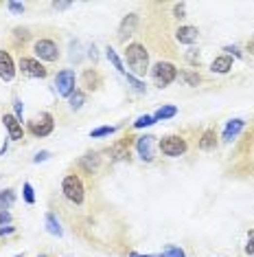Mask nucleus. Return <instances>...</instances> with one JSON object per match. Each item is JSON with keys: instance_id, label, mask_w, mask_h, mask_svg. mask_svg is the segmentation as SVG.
Segmentation results:
<instances>
[{"instance_id": "obj_1", "label": "nucleus", "mask_w": 254, "mask_h": 257, "mask_svg": "<svg viewBox=\"0 0 254 257\" xmlns=\"http://www.w3.org/2000/svg\"><path fill=\"white\" fill-rule=\"evenodd\" d=\"M125 59H127V66L131 68V75L134 77H145L149 73V53H147V49H145V44H140V42L127 44Z\"/></svg>"}, {"instance_id": "obj_2", "label": "nucleus", "mask_w": 254, "mask_h": 257, "mask_svg": "<svg viewBox=\"0 0 254 257\" xmlns=\"http://www.w3.org/2000/svg\"><path fill=\"white\" fill-rule=\"evenodd\" d=\"M61 194L68 202L73 204H83V198H86V189H83V182L77 174H68L61 182Z\"/></svg>"}, {"instance_id": "obj_3", "label": "nucleus", "mask_w": 254, "mask_h": 257, "mask_svg": "<svg viewBox=\"0 0 254 257\" xmlns=\"http://www.w3.org/2000/svg\"><path fill=\"white\" fill-rule=\"evenodd\" d=\"M151 79L158 88H166L169 84H173L178 79V68L171 62H158L151 66Z\"/></svg>"}, {"instance_id": "obj_4", "label": "nucleus", "mask_w": 254, "mask_h": 257, "mask_svg": "<svg viewBox=\"0 0 254 257\" xmlns=\"http://www.w3.org/2000/svg\"><path fill=\"white\" fill-rule=\"evenodd\" d=\"M26 130H29L33 137L37 138H44L48 137V134L55 130V121H53V115L51 112H42V115L37 117V119L29 121V125H26Z\"/></svg>"}, {"instance_id": "obj_5", "label": "nucleus", "mask_w": 254, "mask_h": 257, "mask_svg": "<svg viewBox=\"0 0 254 257\" xmlns=\"http://www.w3.org/2000/svg\"><path fill=\"white\" fill-rule=\"evenodd\" d=\"M33 53H35V58L44 59V62H57V58H59V46L53 40H48V38H39L33 44Z\"/></svg>"}, {"instance_id": "obj_6", "label": "nucleus", "mask_w": 254, "mask_h": 257, "mask_svg": "<svg viewBox=\"0 0 254 257\" xmlns=\"http://www.w3.org/2000/svg\"><path fill=\"white\" fill-rule=\"evenodd\" d=\"M160 152L164 156H169V158H178V156H182L186 152V141L180 134H169V137H164L160 141Z\"/></svg>"}, {"instance_id": "obj_7", "label": "nucleus", "mask_w": 254, "mask_h": 257, "mask_svg": "<svg viewBox=\"0 0 254 257\" xmlns=\"http://www.w3.org/2000/svg\"><path fill=\"white\" fill-rule=\"evenodd\" d=\"M74 86H77V77H74V71H70V68H64V71L57 73V77H55V90H57V95H61V97H70V95L77 90Z\"/></svg>"}, {"instance_id": "obj_8", "label": "nucleus", "mask_w": 254, "mask_h": 257, "mask_svg": "<svg viewBox=\"0 0 254 257\" xmlns=\"http://www.w3.org/2000/svg\"><path fill=\"white\" fill-rule=\"evenodd\" d=\"M20 73L26 77H33V79H44L48 75V68L44 64H39V59L35 58H20Z\"/></svg>"}, {"instance_id": "obj_9", "label": "nucleus", "mask_w": 254, "mask_h": 257, "mask_svg": "<svg viewBox=\"0 0 254 257\" xmlns=\"http://www.w3.org/2000/svg\"><path fill=\"white\" fill-rule=\"evenodd\" d=\"M2 123L9 132V138L11 141H20L24 137V128H22V121L18 119L16 115H2Z\"/></svg>"}, {"instance_id": "obj_10", "label": "nucleus", "mask_w": 254, "mask_h": 257, "mask_svg": "<svg viewBox=\"0 0 254 257\" xmlns=\"http://www.w3.org/2000/svg\"><path fill=\"white\" fill-rule=\"evenodd\" d=\"M136 27H138V14H127L118 24V40L125 42L127 38H131L136 33Z\"/></svg>"}, {"instance_id": "obj_11", "label": "nucleus", "mask_w": 254, "mask_h": 257, "mask_svg": "<svg viewBox=\"0 0 254 257\" xmlns=\"http://www.w3.org/2000/svg\"><path fill=\"white\" fill-rule=\"evenodd\" d=\"M153 138L151 134H143V137L136 138V150H138L140 158L147 160V163H151L153 160Z\"/></svg>"}, {"instance_id": "obj_12", "label": "nucleus", "mask_w": 254, "mask_h": 257, "mask_svg": "<svg viewBox=\"0 0 254 257\" xmlns=\"http://www.w3.org/2000/svg\"><path fill=\"white\" fill-rule=\"evenodd\" d=\"M16 77V64H13V58L9 55V51H0V79L11 81Z\"/></svg>"}, {"instance_id": "obj_13", "label": "nucleus", "mask_w": 254, "mask_h": 257, "mask_svg": "<svg viewBox=\"0 0 254 257\" xmlns=\"http://www.w3.org/2000/svg\"><path fill=\"white\" fill-rule=\"evenodd\" d=\"M101 84H103V77L99 75V71H96V68H86V71H83L81 86L86 90H96Z\"/></svg>"}, {"instance_id": "obj_14", "label": "nucleus", "mask_w": 254, "mask_h": 257, "mask_svg": "<svg viewBox=\"0 0 254 257\" xmlns=\"http://www.w3.org/2000/svg\"><path fill=\"white\" fill-rule=\"evenodd\" d=\"M197 38H200V31H197V27H191V24L180 27L178 31H175V40H178L180 44H193V42H197Z\"/></svg>"}, {"instance_id": "obj_15", "label": "nucleus", "mask_w": 254, "mask_h": 257, "mask_svg": "<svg viewBox=\"0 0 254 257\" xmlns=\"http://www.w3.org/2000/svg\"><path fill=\"white\" fill-rule=\"evenodd\" d=\"M197 147H200L201 152H210L217 147V132H215L213 128L204 130V134H201V138L197 141Z\"/></svg>"}, {"instance_id": "obj_16", "label": "nucleus", "mask_w": 254, "mask_h": 257, "mask_svg": "<svg viewBox=\"0 0 254 257\" xmlns=\"http://www.w3.org/2000/svg\"><path fill=\"white\" fill-rule=\"evenodd\" d=\"M230 68H232L230 55H219V58H215L213 64H210V71L217 73V75H226V73H230Z\"/></svg>"}, {"instance_id": "obj_17", "label": "nucleus", "mask_w": 254, "mask_h": 257, "mask_svg": "<svg viewBox=\"0 0 254 257\" xmlns=\"http://www.w3.org/2000/svg\"><path fill=\"white\" fill-rule=\"evenodd\" d=\"M243 125H245L243 119H232V121H228L226 130H223V141L230 143L232 138H236V134H239L241 130H243Z\"/></svg>"}, {"instance_id": "obj_18", "label": "nucleus", "mask_w": 254, "mask_h": 257, "mask_svg": "<svg viewBox=\"0 0 254 257\" xmlns=\"http://www.w3.org/2000/svg\"><path fill=\"white\" fill-rule=\"evenodd\" d=\"M109 156H112V160L129 158V147H127V141H121V143H116V145L109 147Z\"/></svg>"}, {"instance_id": "obj_19", "label": "nucleus", "mask_w": 254, "mask_h": 257, "mask_svg": "<svg viewBox=\"0 0 254 257\" xmlns=\"http://www.w3.org/2000/svg\"><path fill=\"white\" fill-rule=\"evenodd\" d=\"M79 165H81V167H86L88 174H92L96 169V165H99V154H96V152H88L86 156H81Z\"/></svg>"}, {"instance_id": "obj_20", "label": "nucleus", "mask_w": 254, "mask_h": 257, "mask_svg": "<svg viewBox=\"0 0 254 257\" xmlns=\"http://www.w3.org/2000/svg\"><path fill=\"white\" fill-rule=\"evenodd\" d=\"M46 231L51 235H57V237H61V235H64V229H61L59 220L55 217V213H46Z\"/></svg>"}, {"instance_id": "obj_21", "label": "nucleus", "mask_w": 254, "mask_h": 257, "mask_svg": "<svg viewBox=\"0 0 254 257\" xmlns=\"http://www.w3.org/2000/svg\"><path fill=\"white\" fill-rule=\"evenodd\" d=\"M16 202V191L13 189H2L0 191V211H7Z\"/></svg>"}, {"instance_id": "obj_22", "label": "nucleus", "mask_w": 254, "mask_h": 257, "mask_svg": "<svg viewBox=\"0 0 254 257\" xmlns=\"http://www.w3.org/2000/svg\"><path fill=\"white\" fill-rule=\"evenodd\" d=\"M86 103V93H83L81 88H77L73 95L68 97V106L70 110H81V106Z\"/></svg>"}, {"instance_id": "obj_23", "label": "nucleus", "mask_w": 254, "mask_h": 257, "mask_svg": "<svg viewBox=\"0 0 254 257\" xmlns=\"http://www.w3.org/2000/svg\"><path fill=\"white\" fill-rule=\"evenodd\" d=\"M178 115V108L175 106H162L156 110V115H153V119L156 121H164V119H173V117Z\"/></svg>"}, {"instance_id": "obj_24", "label": "nucleus", "mask_w": 254, "mask_h": 257, "mask_svg": "<svg viewBox=\"0 0 254 257\" xmlns=\"http://www.w3.org/2000/svg\"><path fill=\"white\" fill-rule=\"evenodd\" d=\"M180 79L186 86H197L201 81V77H200V73H195V71H182L180 73Z\"/></svg>"}, {"instance_id": "obj_25", "label": "nucleus", "mask_w": 254, "mask_h": 257, "mask_svg": "<svg viewBox=\"0 0 254 257\" xmlns=\"http://www.w3.org/2000/svg\"><path fill=\"white\" fill-rule=\"evenodd\" d=\"M105 55H108V59H109V62H112V66L116 68L118 73H123V75H125V68H123V62H121V58H118V55H116V51H114L112 46H108V49H105Z\"/></svg>"}, {"instance_id": "obj_26", "label": "nucleus", "mask_w": 254, "mask_h": 257, "mask_svg": "<svg viewBox=\"0 0 254 257\" xmlns=\"http://www.w3.org/2000/svg\"><path fill=\"white\" fill-rule=\"evenodd\" d=\"M162 257H186V253L180 246H175V244H166V246L162 248Z\"/></svg>"}, {"instance_id": "obj_27", "label": "nucleus", "mask_w": 254, "mask_h": 257, "mask_svg": "<svg viewBox=\"0 0 254 257\" xmlns=\"http://www.w3.org/2000/svg\"><path fill=\"white\" fill-rule=\"evenodd\" d=\"M114 132H116V128H114V125H101V128L92 130L90 137L92 138H101V137H109V134H114Z\"/></svg>"}, {"instance_id": "obj_28", "label": "nucleus", "mask_w": 254, "mask_h": 257, "mask_svg": "<svg viewBox=\"0 0 254 257\" xmlns=\"http://www.w3.org/2000/svg\"><path fill=\"white\" fill-rule=\"evenodd\" d=\"M153 123H156L153 115H143V117H138V119L134 121V128H136V130H140V128H149V125H153Z\"/></svg>"}, {"instance_id": "obj_29", "label": "nucleus", "mask_w": 254, "mask_h": 257, "mask_svg": "<svg viewBox=\"0 0 254 257\" xmlns=\"http://www.w3.org/2000/svg\"><path fill=\"white\" fill-rule=\"evenodd\" d=\"M22 196H24V202L26 204H35V194H33V187H31V182H24V185H22Z\"/></svg>"}, {"instance_id": "obj_30", "label": "nucleus", "mask_w": 254, "mask_h": 257, "mask_svg": "<svg viewBox=\"0 0 254 257\" xmlns=\"http://www.w3.org/2000/svg\"><path fill=\"white\" fill-rule=\"evenodd\" d=\"M125 77H127V84H131V88H134L136 93H145V84L138 79V77H134L131 73H125Z\"/></svg>"}, {"instance_id": "obj_31", "label": "nucleus", "mask_w": 254, "mask_h": 257, "mask_svg": "<svg viewBox=\"0 0 254 257\" xmlns=\"http://www.w3.org/2000/svg\"><path fill=\"white\" fill-rule=\"evenodd\" d=\"M173 18H178V20L186 18V2H178V5H173Z\"/></svg>"}, {"instance_id": "obj_32", "label": "nucleus", "mask_w": 254, "mask_h": 257, "mask_svg": "<svg viewBox=\"0 0 254 257\" xmlns=\"http://www.w3.org/2000/svg\"><path fill=\"white\" fill-rule=\"evenodd\" d=\"M245 253H248V255H254V229L250 231V235H248V244H245Z\"/></svg>"}, {"instance_id": "obj_33", "label": "nucleus", "mask_w": 254, "mask_h": 257, "mask_svg": "<svg viewBox=\"0 0 254 257\" xmlns=\"http://www.w3.org/2000/svg\"><path fill=\"white\" fill-rule=\"evenodd\" d=\"M48 158H51V152L44 150V152H37V154L33 156V163H44V160H48Z\"/></svg>"}, {"instance_id": "obj_34", "label": "nucleus", "mask_w": 254, "mask_h": 257, "mask_svg": "<svg viewBox=\"0 0 254 257\" xmlns=\"http://www.w3.org/2000/svg\"><path fill=\"white\" fill-rule=\"evenodd\" d=\"M7 7L13 14H22V11H24V5H22V2H7Z\"/></svg>"}, {"instance_id": "obj_35", "label": "nucleus", "mask_w": 254, "mask_h": 257, "mask_svg": "<svg viewBox=\"0 0 254 257\" xmlns=\"http://www.w3.org/2000/svg\"><path fill=\"white\" fill-rule=\"evenodd\" d=\"M9 222H11V213H9V211H0V226L9 224Z\"/></svg>"}, {"instance_id": "obj_36", "label": "nucleus", "mask_w": 254, "mask_h": 257, "mask_svg": "<svg viewBox=\"0 0 254 257\" xmlns=\"http://www.w3.org/2000/svg\"><path fill=\"white\" fill-rule=\"evenodd\" d=\"M13 108H16V117H18V119H22V101H20V99H13Z\"/></svg>"}, {"instance_id": "obj_37", "label": "nucleus", "mask_w": 254, "mask_h": 257, "mask_svg": "<svg viewBox=\"0 0 254 257\" xmlns=\"http://www.w3.org/2000/svg\"><path fill=\"white\" fill-rule=\"evenodd\" d=\"M223 51H228V53H232L235 58H243L241 55V51H239V46H223Z\"/></svg>"}, {"instance_id": "obj_38", "label": "nucleus", "mask_w": 254, "mask_h": 257, "mask_svg": "<svg viewBox=\"0 0 254 257\" xmlns=\"http://www.w3.org/2000/svg\"><path fill=\"white\" fill-rule=\"evenodd\" d=\"M16 231V226H0V235H9Z\"/></svg>"}, {"instance_id": "obj_39", "label": "nucleus", "mask_w": 254, "mask_h": 257, "mask_svg": "<svg viewBox=\"0 0 254 257\" xmlns=\"http://www.w3.org/2000/svg\"><path fill=\"white\" fill-rule=\"evenodd\" d=\"M53 7H55V9H68L70 2H53Z\"/></svg>"}, {"instance_id": "obj_40", "label": "nucleus", "mask_w": 254, "mask_h": 257, "mask_svg": "<svg viewBox=\"0 0 254 257\" xmlns=\"http://www.w3.org/2000/svg\"><path fill=\"white\" fill-rule=\"evenodd\" d=\"M129 257H162V255H140V253L131 251V253H129Z\"/></svg>"}, {"instance_id": "obj_41", "label": "nucleus", "mask_w": 254, "mask_h": 257, "mask_svg": "<svg viewBox=\"0 0 254 257\" xmlns=\"http://www.w3.org/2000/svg\"><path fill=\"white\" fill-rule=\"evenodd\" d=\"M245 49H248V51H250V53H252V55H254V36H252V40H250V42H248V46H245Z\"/></svg>"}, {"instance_id": "obj_42", "label": "nucleus", "mask_w": 254, "mask_h": 257, "mask_svg": "<svg viewBox=\"0 0 254 257\" xmlns=\"http://www.w3.org/2000/svg\"><path fill=\"white\" fill-rule=\"evenodd\" d=\"M90 58H92V59H96V49H94V46L90 49Z\"/></svg>"}, {"instance_id": "obj_43", "label": "nucleus", "mask_w": 254, "mask_h": 257, "mask_svg": "<svg viewBox=\"0 0 254 257\" xmlns=\"http://www.w3.org/2000/svg\"><path fill=\"white\" fill-rule=\"evenodd\" d=\"M37 257H48V255H37Z\"/></svg>"}, {"instance_id": "obj_44", "label": "nucleus", "mask_w": 254, "mask_h": 257, "mask_svg": "<svg viewBox=\"0 0 254 257\" xmlns=\"http://www.w3.org/2000/svg\"><path fill=\"white\" fill-rule=\"evenodd\" d=\"M16 257H22V255H16Z\"/></svg>"}]
</instances>
